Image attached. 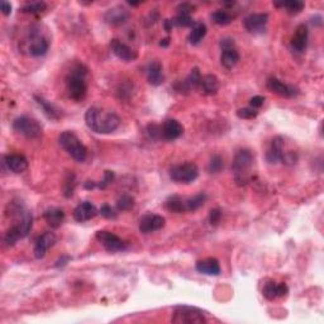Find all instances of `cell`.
<instances>
[{
  "mask_svg": "<svg viewBox=\"0 0 324 324\" xmlns=\"http://www.w3.org/2000/svg\"><path fill=\"white\" fill-rule=\"evenodd\" d=\"M212 19L215 24L218 26H228V24L232 23L233 17L227 12V10H223V9H219V10H215L212 14Z\"/></svg>",
  "mask_w": 324,
  "mask_h": 324,
  "instance_id": "obj_33",
  "label": "cell"
},
{
  "mask_svg": "<svg viewBox=\"0 0 324 324\" xmlns=\"http://www.w3.org/2000/svg\"><path fill=\"white\" fill-rule=\"evenodd\" d=\"M162 138L166 141H174L181 137L184 133V127L176 119H167L165 123L162 124Z\"/></svg>",
  "mask_w": 324,
  "mask_h": 324,
  "instance_id": "obj_18",
  "label": "cell"
},
{
  "mask_svg": "<svg viewBox=\"0 0 324 324\" xmlns=\"http://www.w3.org/2000/svg\"><path fill=\"white\" fill-rule=\"evenodd\" d=\"M196 270L204 275L217 276L221 274V265L215 258H207V260H201L196 264Z\"/></svg>",
  "mask_w": 324,
  "mask_h": 324,
  "instance_id": "obj_22",
  "label": "cell"
},
{
  "mask_svg": "<svg viewBox=\"0 0 324 324\" xmlns=\"http://www.w3.org/2000/svg\"><path fill=\"white\" fill-rule=\"evenodd\" d=\"M147 79L148 83L153 86H158L164 83V72H162V65L158 61H153L149 63L147 69Z\"/></svg>",
  "mask_w": 324,
  "mask_h": 324,
  "instance_id": "obj_23",
  "label": "cell"
},
{
  "mask_svg": "<svg viewBox=\"0 0 324 324\" xmlns=\"http://www.w3.org/2000/svg\"><path fill=\"white\" fill-rule=\"evenodd\" d=\"M43 218L46 219V222L52 228H60L65 221V213L58 208H49L43 212Z\"/></svg>",
  "mask_w": 324,
  "mask_h": 324,
  "instance_id": "obj_24",
  "label": "cell"
},
{
  "mask_svg": "<svg viewBox=\"0 0 324 324\" xmlns=\"http://www.w3.org/2000/svg\"><path fill=\"white\" fill-rule=\"evenodd\" d=\"M70 260H71V257H69V256H62V257H61L60 260H58V261L56 262L55 266L56 267H63V266H65V265L67 264V262L70 261Z\"/></svg>",
  "mask_w": 324,
  "mask_h": 324,
  "instance_id": "obj_52",
  "label": "cell"
},
{
  "mask_svg": "<svg viewBox=\"0 0 324 324\" xmlns=\"http://www.w3.org/2000/svg\"><path fill=\"white\" fill-rule=\"evenodd\" d=\"M171 322L176 324H203L208 321L204 313L198 308L179 305L174 309Z\"/></svg>",
  "mask_w": 324,
  "mask_h": 324,
  "instance_id": "obj_5",
  "label": "cell"
},
{
  "mask_svg": "<svg viewBox=\"0 0 324 324\" xmlns=\"http://www.w3.org/2000/svg\"><path fill=\"white\" fill-rule=\"evenodd\" d=\"M264 103H265V98L264 96H260V95H257V96H253V98L250 100V105H251V108H253V109H258V108H261V106L264 105Z\"/></svg>",
  "mask_w": 324,
  "mask_h": 324,
  "instance_id": "obj_50",
  "label": "cell"
},
{
  "mask_svg": "<svg viewBox=\"0 0 324 324\" xmlns=\"http://www.w3.org/2000/svg\"><path fill=\"white\" fill-rule=\"evenodd\" d=\"M194 5H191V4L189 3H183V4H179L178 8H176V10H178V14H184V15H190L192 12H194Z\"/></svg>",
  "mask_w": 324,
  "mask_h": 324,
  "instance_id": "obj_47",
  "label": "cell"
},
{
  "mask_svg": "<svg viewBox=\"0 0 324 324\" xmlns=\"http://www.w3.org/2000/svg\"><path fill=\"white\" fill-rule=\"evenodd\" d=\"M237 115L241 119H253L258 115V112L253 108H242V109L237 110Z\"/></svg>",
  "mask_w": 324,
  "mask_h": 324,
  "instance_id": "obj_41",
  "label": "cell"
},
{
  "mask_svg": "<svg viewBox=\"0 0 324 324\" xmlns=\"http://www.w3.org/2000/svg\"><path fill=\"white\" fill-rule=\"evenodd\" d=\"M86 74H88V69L83 63H76L66 78L67 92L72 100L81 101L86 96V92H88V86L85 83Z\"/></svg>",
  "mask_w": 324,
  "mask_h": 324,
  "instance_id": "obj_2",
  "label": "cell"
},
{
  "mask_svg": "<svg viewBox=\"0 0 324 324\" xmlns=\"http://www.w3.org/2000/svg\"><path fill=\"white\" fill-rule=\"evenodd\" d=\"M49 49V42L38 33H33L29 38L28 52L32 57H41L45 56Z\"/></svg>",
  "mask_w": 324,
  "mask_h": 324,
  "instance_id": "obj_13",
  "label": "cell"
},
{
  "mask_svg": "<svg viewBox=\"0 0 324 324\" xmlns=\"http://www.w3.org/2000/svg\"><path fill=\"white\" fill-rule=\"evenodd\" d=\"M207 201V195L204 192H200V194H196L195 196L192 198H189L185 200V210L186 212H195L199 208H201Z\"/></svg>",
  "mask_w": 324,
  "mask_h": 324,
  "instance_id": "obj_30",
  "label": "cell"
},
{
  "mask_svg": "<svg viewBox=\"0 0 324 324\" xmlns=\"http://www.w3.org/2000/svg\"><path fill=\"white\" fill-rule=\"evenodd\" d=\"M219 46H221V49L235 48V42H234V40H233V38L224 37V38H222L221 42H219Z\"/></svg>",
  "mask_w": 324,
  "mask_h": 324,
  "instance_id": "obj_49",
  "label": "cell"
},
{
  "mask_svg": "<svg viewBox=\"0 0 324 324\" xmlns=\"http://www.w3.org/2000/svg\"><path fill=\"white\" fill-rule=\"evenodd\" d=\"M129 19V12L122 6H114L106 10L104 20L110 26H122Z\"/></svg>",
  "mask_w": 324,
  "mask_h": 324,
  "instance_id": "obj_17",
  "label": "cell"
},
{
  "mask_svg": "<svg viewBox=\"0 0 324 324\" xmlns=\"http://www.w3.org/2000/svg\"><path fill=\"white\" fill-rule=\"evenodd\" d=\"M275 6H282L286 9L289 14H299L304 9L305 4L304 1H300V0H287V1H282L280 4L275 3Z\"/></svg>",
  "mask_w": 324,
  "mask_h": 324,
  "instance_id": "obj_32",
  "label": "cell"
},
{
  "mask_svg": "<svg viewBox=\"0 0 324 324\" xmlns=\"http://www.w3.org/2000/svg\"><path fill=\"white\" fill-rule=\"evenodd\" d=\"M4 164L6 165L9 170L15 174L26 171L28 167V161L22 155H8L4 158Z\"/></svg>",
  "mask_w": 324,
  "mask_h": 324,
  "instance_id": "obj_21",
  "label": "cell"
},
{
  "mask_svg": "<svg viewBox=\"0 0 324 324\" xmlns=\"http://www.w3.org/2000/svg\"><path fill=\"white\" fill-rule=\"evenodd\" d=\"M170 179L178 184H190L196 180L199 176V169L192 162L175 165L169 171Z\"/></svg>",
  "mask_w": 324,
  "mask_h": 324,
  "instance_id": "obj_6",
  "label": "cell"
},
{
  "mask_svg": "<svg viewBox=\"0 0 324 324\" xmlns=\"http://www.w3.org/2000/svg\"><path fill=\"white\" fill-rule=\"evenodd\" d=\"M13 129L19 135L31 138V139L38 138L42 135L41 124L36 121L35 118L27 117V115H20V117L15 118L13 122Z\"/></svg>",
  "mask_w": 324,
  "mask_h": 324,
  "instance_id": "obj_7",
  "label": "cell"
},
{
  "mask_svg": "<svg viewBox=\"0 0 324 324\" xmlns=\"http://www.w3.org/2000/svg\"><path fill=\"white\" fill-rule=\"evenodd\" d=\"M165 207L171 213L186 212V210H185V200H183L179 195L170 196L166 200V203H165Z\"/></svg>",
  "mask_w": 324,
  "mask_h": 324,
  "instance_id": "obj_31",
  "label": "cell"
},
{
  "mask_svg": "<svg viewBox=\"0 0 324 324\" xmlns=\"http://www.w3.org/2000/svg\"><path fill=\"white\" fill-rule=\"evenodd\" d=\"M56 241H57L56 235L51 232H46L43 233L42 235H40V237L37 238V241H36L35 250H33L35 257L38 258V260L45 257L47 251H48L51 247L55 246Z\"/></svg>",
  "mask_w": 324,
  "mask_h": 324,
  "instance_id": "obj_16",
  "label": "cell"
},
{
  "mask_svg": "<svg viewBox=\"0 0 324 324\" xmlns=\"http://www.w3.org/2000/svg\"><path fill=\"white\" fill-rule=\"evenodd\" d=\"M266 85L269 90L280 95V96H285V98H294L299 94V90L296 88H294L293 85H287L276 78H270Z\"/></svg>",
  "mask_w": 324,
  "mask_h": 324,
  "instance_id": "obj_14",
  "label": "cell"
},
{
  "mask_svg": "<svg viewBox=\"0 0 324 324\" xmlns=\"http://www.w3.org/2000/svg\"><path fill=\"white\" fill-rule=\"evenodd\" d=\"M133 205H135V199H133L132 196L127 195V194L119 196V199L117 200V209L119 210V212H126V210H129Z\"/></svg>",
  "mask_w": 324,
  "mask_h": 324,
  "instance_id": "obj_37",
  "label": "cell"
},
{
  "mask_svg": "<svg viewBox=\"0 0 324 324\" xmlns=\"http://www.w3.org/2000/svg\"><path fill=\"white\" fill-rule=\"evenodd\" d=\"M187 84H189L190 89L191 90H196L200 88V83H201V74L200 70L198 67H194L190 72V75L186 78Z\"/></svg>",
  "mask_w": 324,
  "mask_h": 324,
  "instance_id": "obj_36",
  "label": "cell"
},
{
  "mask_svg": "<svg viewBox=\"0 0 324 324\" xmlns=\"http://www.w3.org/2000/svg\"><path fill=\"white\" fill-rule=\"evenodd\" d=\"M75 185H76V183H75V175L71 172V174L67 175L65 184H63V195L66 196V198H71V196L74 195Z\"/></svg>",
  "mask_w": 324,
  "mask_h": 324,
  "instance_id": "obj_38",
  "label": "cell"
},
{
  "mask_svg": "<svg viewBox=\"0 0 324 324\" xmlns=\"http://www.w3.org/2000/svg\"><path fill=\"white\" fill-rule=\"evenodd\" d=\"M35 100L36 103L40 105V108L42 109V112L45 113L47 118L52 119V121H57L61 118V112L60 109H57L53 104H51L49 101H47L46 99H43L42 96H37L35 95Z\"/></svg>",
  "mask_w": 324,
  "mask_h": 324,
  "instance_id": "obj_26",
  "label": "cell"
},
{
  "mask_svg": "<svg viewBox=\"0 0 324 324\" xmlns=\"http://www.w3.org/2000/svg\"><path fill=\"white\" fill-rule=\"evenodd\" d=\"M174 88H175V90L179 93V94H185V95H186V94H189L190 92H191V89H190V86H189V84H187L186 79H185V80L178 81V83L175 84V86H174Z\"/></svg>",
  "mask_w": 324,
  "mask_h": 324,
  "instance_id": "obj_45",
  "label": "cell"
},
{
  "mask_svg": "<svg viewBox=\"0 0 324 324\" xmlns=\"http://www.w3.org/2000/svg\"><path fill=\"white\" fill-rule=\"evenodd\" d=\"M169 43H170V38H169V37H167V38H164V40H161L160 46H161V47H167V46H169Z\"/></svg>",
  "mask_w": 324,
  "mask_h": 324,
  "instance_id": "obj_55",
  "label": "cell"
},
{
  "mask_svg": "<svg viewBox=\"0 0 324 324\" xmlns=\"http://www.w3.org/2000/svg\"><path fill=\"white\" fill-rule=\"evenodd\" d=\"M222 219V212L219 209H212L209 212V223L212 224L213 227H217L219 223H221Z\"/></svg>",
  "mask_w": 324,
  "mask_h": 324,
  "instance_id": "obj_44",
  "label": "cell"
},
{
  "mask_svg": "<svg viewBox=\"0 0 324 324\" xmlns=\"http://www.w3.org/2000/svg\"><path fill=\"white\" fill-rule=\"evenodd\" d=\"M32 224H33V217H32L31 213L28 210H24L22 213V219L18 224L15 226L18 227V230H19L20 234H22V238H26L27 235L29 234L32 230Z\"/></svg>",
  "mask_w": 324,
  "mask_h": 324,
  "instance_id": "obj_29",
  "label": "cell"
},
{
  "mask_svg": "<svg viewBox=\"0 0 324 324\" xmlns=\"http://www.w3.org/2000/svg\"><path fill=\"white\" fill-rule=\"evenodd\" d=\"M289 293V287L286 284L281 282V284H276V282L270 281L262 289V295L267 299V300H275L278 298H284Z\"/></svg>",
  "mask_w": 324,
  "mask_h": 324,
  "instance_id": "obj_19",
  "label": "cell"
},
{
  "mask_svg": "<svg viewBox=\"0 0 324 324\" xmlns=\"http://www.w3.org/2000/svg\"><path fill=\"white\" fill-rule=\"evenodd\" d=\"M99 213H100V214L103 215L104 218H106V219H115V218H117V213L113 210V208L110 207L109 204H104L103 207L100 208V210H99Z\"/></svg>",
  "mask_w": 324,
  "mask_h": 324,
  "instance_id": "obj_43",
  "label": "cell"
},
{
  "mask_svg": "<svg viewBox=\"0 0 324 324\" xmlns=\"http://www.w3.org/2000/svg\"><path fill=\"white\" fill-rule=\"evenodd\" d=\"M47 9V4L43 1H35V3H28L20 8V12L27 13V14H37L42 13Z\"/></svg>",
  "mask_w": 324,
  "mask_h": 324,
  "instance_id": "obj_35",
  "label": "cell"
},
{
  "mask_svg": "<svg viewBox=\"0 0 324 324\" xmlns=\"http://www.w3.org/2000/svg\"><path fill=\"white\" fill-rule=\"evenodd\" d=\"M19 239H23V238H22V234H20V232H19V230H18L17 226L12 227V228H9V230L6 231L5 235H4V242H5V244L8 247L14 246V244L17 243Z\"/></svg>",
  "mask_w": 324,
  "mask_h": 324,
  "instance_id": "obj_34",
  "label": "cell"
},
{
  "mask_svg": "<svg viewBox=\"0 0 324 324\" xmlns=\"http://www.w3.org/2000/svg\"><path fill=\"white\" fill-rule=\"evenodd\" d=\"M84 187H85L86 190H93L95 189V187H98V183H95V181H86L85 184H84Z\"/></svg>",
  "mask_w": 324,
  "mask_h": 324,
  "instance_id": "obj_53",
  "label": "cell"
},
{
  "mask_svg": "<svg viewBox=\"0 0 324 324\" xmlns=\"http://www.w3.org/2000/svg\"><path fill=\"white\" fill-rule=\"evenodd\" d=\"M0 9H1V13L4 15H10V13H12V4L9 3V1H1L0 3Z\"/></svg>",
  "mask_w": 324,
  "mask_h": 324,
  "instance_id": "obj_51",
  "label": "cell"
},
{
  "mask_svg": "<svg viewBox=\"0 0 324 324\" xmlns=\"http://www.w3.org/2000/svg\"><path fill=\"white\" fill-rule=\"evenodd\" d=\"M165 227V218L162 215L158 214H149L143 215L139 221V231L144 234H149V233L156 232V231L162 230Z\"/></svg>",
  "mask_w": 324,
  "mask_h": 324,
  "instance_id": "obj_10",
  "label": "cell"
},
{
  "mask_svg": "<svg viewBox=\"0 0 324 324\" xmlns=\"http://www.w3.org/2000/svg\"><path fill=\"white\" fill-rule=\"evenodd\" d=\"M172 23L174 26L178 27H192L194 26V20L190 15H184V14H178L174 19H172Z\"/></svg>",
  "mask_w": 324,
  "mask_h": 324,
  "instance_id": "obj_40",
  "label": "cell"
},
{
  "mask_svg": "<svg viewBox=\"0 0 324 324\" xmlns=\"http://www.w3.org/2000/svg\"><path fill=\"white\" fill-rule=\"evenodd\" d=\"M296 161H298V155L293 151H289V152H285L281 162L285 165H294Z\"/></svg>",
  "mask_w": 324,
  "mask_h": 324,
  "instance_id": "obj_48",
  "label": "cell"
},
{
  "mask_svg": "<svg viewBox=\"0 0 324 324\" xmlns=\"http://www.w3.org/2000/svg\"><path fill=\"white\" fill-rule=\"evenodd\" d=\"M269 23V14L266 13H256L251 14L243 20L244 28L252 33V35H261L266 31V26Z\"/></svg>",
  "mask_w": 324,
  "mask_h": 324,
  "instance_id": "obj_9",
  "label": "cell"
},
{
  "mask_svg": "<svg viewBox=\"0 0 324 324\" xmlns=\"http://www.w3.org/2000/svg\"><path fill=\"white\" fill-rule=\"evenodd\" d=\"M222 169H223V160L221 156H213L212 160L209 161V165H208V171L210 174H218L222 171Z\"/></svg>",
  "mask_w": 324,
  "mask_h": 324,
  "instance_id": "obj_39",
  "label": "cell"
},
{
  "mask_svg": "<svg viewBox=\"0 0 324 324\" xmlns=\"http://www.w3.org/2000/svg\"><path fill=\"white\" fill-rule=\"evenodd\" d=\"M207 35V26L201 22H195L191 27V32L189 36V42L194 46L199 45L203 41V38Z\"/></svg>",
  "mask_w": 324,
  "mask_h": 324,
  "instance_id": "obj_28",
  "label": "cell"
},
{
  "mask_svg": "<svg viewBox=\"0 0 324 324\" xmlns=\"http://www.w3.org/2000/svg\"><path fill=\"white\" fill-rule=\"evenodd\" d=\"M114 180V172L113 171H105L104 172V179L98 183V189H105L112 181Z\"/></svg>",
  "mask_w": 324,
  "mask_h": 324,
  "instance_id": "obj_46",
  "label": "cell"
},
{
  "mask_svg": "<svg viewBox=\"0 0 324 324\" xmlns=\"http://www.w3.org/2000/svg\"><path fill=\"white\" fill-rule=\"evenodd\" d=\"M110 48H112L113 53H114L119 60L124 61V62H132V61H135L136 58H137V52L131 48V47H129L128 45H126L124 42L117 40V38L112 40V42H110Z\"/></svg>",
  "mask_w": 324,
  "mask_h": 324,
  "instance_id": "obj_12",
  "label": "cell"
},
{
  "mask_svg": "<svg viewBox=\"0 0 324 324\" xmlns=\"http://www.w3.org/2000/svg\"><path fill=\"white\" fill-rule=\"evenodd\" d=\"M219 86H221V84H219L218 78L215 75L208 74L201 76L200 88L205 95H215L218 93Z\"/></svg>",
  "mask_w": 324,
  "mask_h": 324,
  "instance_id": "obj_25",
  "label": "cell"
},
{
  "mask_svg": "<svg viewBox=\"0 0 324 324\" xmlns=\"http://www.w3.org/2000/svg\"><path fill=\"white\" fill-rule=\"evenodd\" d=\"M308 46V27L305 24H300L298 26L294 35L293 40H291V48L296 53H303L307 49Z\"/></svg>",
  "mask_w": 324,
  "mask_h": 324,
  "instance_id": "obj_20",
  "label": "cell"
},
{
  "mask_svg": "<svg viewBox=\"0 0 324 324\" xmlns=\"http://www.w3.org/2000/svg\"><path fill=\"white\" fill-rule=\"evenodd\" d=\"M98 214V208L95 207L94 204L90 203V201H83V203H80L78 207L75 208L74 213H72L75 221L80 222V223L90 221V219L95 218Z\"/></svg>",
  "mask_w": 324,
  "mask_h": 324,
  "instance_id": "obj_15",
  "label": "cell"
},
{
  "mask_svg": "<svg viewBox=\"0 0 324 324\" xmlns=\"http://www.w3.org/2000/svg\"><path fill=\"white\" fill-rule=\"evenodd\" d=\"M96 239L110 253L123 252V251L128 248V242L123 241L118 235H115L114 233L108 232V231H99V232H96Z\"/></svg>",
  "mask_w": 324,
  "mask_h": 324,
  "instance_id": "obj_8",
  "label": "cell"
},
{
  "mask_svg": "<svg viewBox=\"0 0 324 324\" xmlns=\"http://www.w3.org/2000/svg\"><path fill=\"white\" fill-rule=\"evenodd\" d=\"M284 147H285V142H284V138H282L281 136H276V137H274L273 139H271V143H270V147L266 152L267 162L271 165L281 162L282 157H284L285 155Z\"/></svg>",
  "mask_w": 324,
  "mask_h": 324,
  "instance_id": "obj_11",
  "label": "cell"
},
{
  "mask_svg": "<svg viewBox=\"0 0 324 324\" xmlns=\"http://www.w3.org/2000/svg\"><path fill=\"white\" fill-rule=\"evenodd\" d=\"M85 123L93 132L99 135H109L119 127L121 118L114 112H108L96 106H92L85 113Z\"/></svg>",
  "mask_w": 324,
  "mask_h": 324,
  "instance_id": "obj_1",
  "label": "cell"
},
{
  "mask_svg": "<svg viewBox=\"0 0 324 324\" xmlns=\"http://www.w3.org/2000/svg\"><path fill=\"white\" fill-rule=\"evenodd\" d=\"M174 27V23H172V19H166L164 20V28L166 32H170Z\"/></svg>",
  "mask_w": 324,
  "mask_h": 324,
  "instance_id": "obj_54",
  "label": "cell"
},
{
  "mask_svg": "<svg viewBox=\"0 0 324 324\" xmlns=\"http://www.w3.org/2000/svg\"><path fill=\"white\" fill-rule=\"evenodd\" d=\"M147 132H148L149 137L155 139V141L162 138V128H161L160 126H157V124H149V126L147 127Z\"/></svg>",
  "mask_w": 324,
  "mask_h": 324,
  "instance_id": "obj_42",
  "label": "cell"
},
{
  "mask_svg": "<svg viewBox=\"0 0 324 324\" xmlns=\"http://www.w3.org/2000/svg\"><path fill=\"white\" fill-rule=\"evenodd\" d=\"M58 143L76 162H84L88 157V149L75 133L66 131L58 137Z\"/></svg>",
  "mask_w": 324,
  "mask_h": 324,
  "instance_id": "obj_4",
  "label": "cell"
},
{
  "mask_svg": "<svg viewBox=\"0 0 324 324\" xmlns=\"http://www.w3.org/2000/svg\"><path fill=\"white\" fill-rule=\"evenodd\" d=\"M239 53L237 48H228V49H222L221 53V63L222 66L226 69L231 70L235 67V65L239 62Z\"/></svg>",
  "mask_w": 324,
  "mask_h": 324,
  "instance_id": "obj_27",
  "label": "cell"
},
{
  "mask_svg": "<svg viewBox=\"0 0 324 324\" xmlns=\"http://www.w3.org/2000/svg\"><path fill=\"white\" fill-rule=\"evenodd\" d=\"M253 160H255V156L250 149H241L235 155L232 170L233 175H234V181L238 186H244V185L250 183Z\"/></svg>",
  "mask_w": 324,
  "mask_h": 324,
  "instance_id": "obj_3",
  "label": "cell"
}]
</instances>
